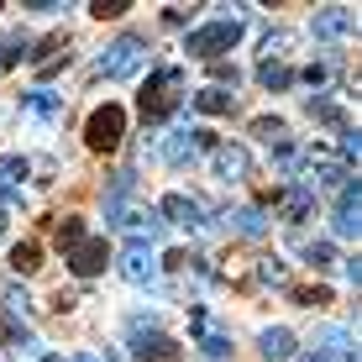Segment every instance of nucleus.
Masks as SVG:
<instances>
[{
  "label": "nucleus",
  "instance_id": "f257e3e1",
  "mask_svg": "<svg viewBox=\"0 0 362 362\" xmlns=\"http://www.w3.org/2000/svg\"><path fill=\"white\" fill-rule=\"evenodd\" d=\"M179 100H184V74L179 69H158L153 79L142 84V95H136V110H142V121H168L173 110H179Z\"/></svg>",
  "mask_w": 362,
  "mask_h": 362
},
{
  "label": "nucleus",
  "instance_id": "f03ea898",
  "mask_svg": "<svg viewBox=\"0 0 362 362\" xmlns=\"http://www.w3.org/2000/svg\"><path fill=\"white\" fill-rule=\"evenodd\" d=\"M142 64H147V37H132V32L116 37V42L100 53V74H105V79H132Z\"/></svg>",
  "mask_w": 362,
  "mask_h": 362
},
{
  "label": "nucleus",
  "instance_id": "7ed1b4c3",
  "mask_svg": "<svg viewBox=\"0 0 362 362\" xmlns=\"http://www.w3.org/2000/svg\"><path fill=\"white\" fill-rule=\"evenodd\" d=\"M242 42V21H210V27H194L184 37V53L189 58H216V53H231Z\"/></svg>",
  "mask_w": 362,
  "mask_h": 362
},
{
  "label": "nucleus",
  "instance_id": "20e7f679",
  "mask_svg": "<svg viewBox=\"0 0 362 362\" xmlns=\"http://www.w3.org/2000/svg\"><path fill=\"white\" fill-rule=\"evenodd\" d=\"M121 136H127V110L121 105H100L90 121H84V142L95 147V153H116Z\"/></svg>",
  "mask_w": 362,
  "mask_h": 362
},
{
  "label": "nucleus",
  "instance_id": "39448f33",
  "mask_svg": "<svg viewBox=\"0 0 362 362\" xmlns=\"http://www.w3.org/2000/svg\"><path fill=\"white\" fill-rule=\"evenodd\" d=\"M132 357H136V362H179L184 346L173 341V336L142 326V320H132Z\"/></svg>",
  "mask_w": 362,
  "mask_h": 362
},
{
  "label": "nucleus",
  "instance_id": "423d86ee",
  "mask_svg": "<svg viewBox=\"0 0 362 362\" xmlns=\"http://www.w3.org/2000/svg\"><path fill=\"white\" fill-rule=\"evenodd\" d=\"M105 263H110L105 236H84L79 247H69V273L74 279H95V273H105Z\"/></svg>",
  "mask_w": 362,
  "mask_h": 362
},
{
  "label": "nucleus",
  "instance_id": "0eeeda50",
  "mask_svg": "<svg viewBox=\"0 0 362 362\" xmlns=\"http://www.w3.org/2000/svg\"><path fill=\"white\" fill-rule=\"evenodd\" d=\"M331 226H336V236H357V226H362V189L352 179L336 189V216H331Z\"/></svg>",
  "mask_w": 362,
  "mask_h": 362
},
{
  "label": "nucleus",
  "instance_id": "6e6552de",
  "mask_svg": "<svg viewBox=\"0 0 362 362\" xmlns=\"http://www.w3.org/2000/svg\"><path fill=\"white\" fill-rule=\"evenodd\" d=\"M121 279L127 284H153L158 279V263H153V252H147V242H127V252H121Z\"/></svg>",
  "mask_w": 362,
  "mask_h": 362
},
{
  "label": "nucleus",
  "instance_id": "1a4fd4ad",
  "mask_svg": "<svg viewBox=\"0 0 362 362\" xmlns=\"http://www.w3.org/2000/svg\"><path fill=\"white\" fill-rule=\"evenodd\" d=\"M210 163H216L221 179H247L252 158H247V147H236V142H216V147H210Z\"/></svg>",
  "mask_w": 362,
  "mask_h": 362
},
{
  "label": "nucleus",
  "instance_id": "9d476101",
  "mask_svg": "<svg viewBox=\"0 0 362 362\" xmlns=\"http://www.w3.org/2000/svg\"><path fill=\"white\" fill-rule=\"evenodd\" d=\"M189 326H194V336H199V346H205V357H226V352H231V336L210 326V315H205L199 305L189 310Z\"/></svg>",
  "mask_w": 362,
  "mask_h": 362
},
{
  "label": "nucleus",
  "instance_id": "9b49d317",
  "mask_svg": "<svg viewBox=\"0 0 362 362\" xmlns=\"http://www.w3.org/2000/svg\"><path fill=\"white\" fill-rule=\"evenodd\" d=\"M158 216H168L173 226H199L205 221V210H199V199H189V194H163V205H158Z\"/></svg>",
  "mask_w": 362,
  "mask_h": 362
},
{
  "label": "nucleus",
  "instance_id": "f8f14e48",
  "mask_svg": "<svg viewBox=\"0 0 362 362\" xmlns=\"http://www.w3.org/2000/svg\"><path fill=\"white\" fill-rule=\"evenodd\" d=\"M279 210H284V221H289V226H299V221L315 210V189H310L305 179H294L289 189H284V205H279Z\"/></svg>",
  "mask_w": 362,
  "mask_h": 362
},
{
  "label": "nucleus",
  "instance_id": "ddd939ff",
  "mask_svg": "<svg viewBox=\"0 0 362 362\" xmlns=\"http://www.w3.org/2000/svg\"><path fill=\"white\" fill-rule=\"evenodd\" d=\"M352 27H357V11H346V6H331L315 16V37H346Z\"/></svg>",
  "mask_w": 362,
  "mask_h": 362
},
{
  "label": "nucleus",
  "instance_id": "4468645a",
  "mask_svg": "<svg viewBox=\"0 0 362 362\" xmlns=\"http://www.w3.org/2000/svg\"><path fill=\"white\" fill-rule=\"evenodd\" d=\"M189 105L199 110V116H231V110H236V95H226V90H216V84H210V90L189 95Z\"/></svg>",
  "mask_w": 362,
  "mask_h": 362
},
{
  "label": "nucleus",
  "instance_id": "2eb2a0df",
  "mask_svg": "<svg viewBox=\"0 0 362 362\" xmlns=\"http://www.w3.org/2000/svg\"><path fill=\"white\" fill-rule=\"evenodd\" d=\"M257 346H263V357H268V362H284V357H294V331L268 326L263 336H257Z\"/></svg>",
  "mask_w": 362,
  "mask_h": 362
},
{
  "label": "nucleus",
  "instance_id": "dca6fc26",
  "mask_svg": "<svg viewBox=\"0 0 362 362\" xmlns=\"http://www.w3.org/2000/svg\"><path fill=\"white\" fill-rule=\"evenodd\" d=\"M257 84H263V90H289V84H294V69L279 64V58H263V64H257Z\"/></svg>",
  "mask_w": 362,
  "mask_h": 362
},
{
  "label": "nucleus",
  "instance_id": "f3484780",
  "mask_svg": "<svg viewBox=\"0 0 362 362\" xmlns=\"http://www.w3.org/2000/svg\"><path fill=\"white\" fill-rule=\"evenodd\" d=\"M11 268H16L21 279L42 268V252H37V242H21V247H11Z\"/></svg>",
  "mask_w": 362,
  "mask_h": 362
},
{
  "label": "nucleus",
  "instance_id": "a211bd4d",
  "mask_svg": "<svg viewBox=\"0 0 362 362\" xmlns=\"http://www.w3.org/2000/svg\"><path fill=\"white\" fill-rule=\"evenodd\" d=\"M252 136H263L268 147H284V136H289V127H284L279 116H257V121H252Z\"/></svg>",
  "mask_w": 362,
  "mask_h": 362
},
{
  "label": "nucleus",
  "instance_id": "6ab92c4d",
  "mask_svg": "<svg viewBox=\"0 0 362 362\" xmlns=\"http://www.w3.org/2000/svg\"><path fill=\"white\" fill-rule=\"evenodd\" d=\"M289 294H294V305H305V310L331 305V289H326V284H299V289H289Z\"/></svg>",
  "mask_w": 362,
  "mask_h": 362
},
{
  "label": "nucleus",
  "instance_id": "aec40b11",
  "mask_svg": "<svg viewBox=\"0 0 362 362\" xmlns=\"http://www.w3.org/2000/svg\"><path fill=\"white\" fill-rule=\"evenodd\" d=\"M84 236H90V231H84L79 216H58V247H64V252H69V247H79Z\"/></svg>",
  "mask_w": 362,
  "mask_h": 362
},
{
  "label": "nucleus",
  "instance_id": "412c9836",
  "mask_svg": "<svg viewBox=\"0 0 362 362\" xmlns=\"http://www.w3.org/2000/svg\"><path fill=\"white\" fill-rule=\"evenodd\" d=\"M27 158H21V153H11V158H0V189H11V184H21V179H27Z\"/></svg>",
  "mask_w": 362,
  "mask_h": 362
},
{
  "label": "nucleus",
  "instance_id": "4be33fe9",
  "mask_svg": "<svg viewBox=\"0 0 362 362\" xmlns=\"http://www.w3.org/2000/svg\"><path fill=\"white\" fill-rule=\"evenodd\" d=\"M58 64H69V42H64V37H53V42L42 47V58H37V74H53Z\"/></svg>",
  "mask_w": 362,
  "mask_h": 362
},
{
  "label": "nucleus",
  "instance_id": "5701e85b",
  "mask_svg": "<svg viewBox=\"0 0 362 362\" xmlns=\"http://www.w3.org/2000/svg\"><path fill=\"white\" fill-rule=\"evenodd\" d=\"M189 153H194V136H189V132H173L168 142H163V158H168V163H184Z\"/></svg>",
  "mask_w": 362,
  "mask_h": 362
},
{
  "label": "nucleus",
  "instance_id": "b1692460",
  "mask_svg": "<svg viewBox=\"0 0 362 362\" xmlns=\"http://www.w3.org/2000/svg\"><path fill=\"white\" fill-rule=\"evenodd\" d=\"M0 341H6V346H32V331L21 326L16 315H6V320H0Z\"/></svg>",
  "mask_w": 362,
  "mask_h": 362
},
{
  "label": "nucleus",
  "instance_id": "393cba45",
  "mask_svg": "<svg viewBox=\"0 0 362 362\" xmlns=\"http://www.w3.org/2000/svg\"><path fill=\"white\" fill-rule=\"evenodd\" d=\"M127 11H132V0H95L90 16L95 21H116V16H127Z\"/></svg>",
  "mask_w": 362,
  "mask_h": 362
},
{
  "label": "nucleus",
  "instance_id": "a878e982",
  "mask_svg": "<svg viewBox=\"0 0 362 362\" xmlns=\"http://www.w3.org/2000/svg\"><path fill=\"white\" fill-rule=\"evenodd\" d=\"M21 58H27V37H6V42H0V69L21 64Z\"/></svg>",
  "mask_w": 362,
  "mask_h": 362
},
{
  "label": "nucleus",
  "instance_id": "bb28decb",
  "mask_svg": "<svg viewBox=\"0 0 362 362\" xmlns=\"http://www.w3.org/2000/svg\"><path fill=\"white\" fill-rule=\"evenodd\" d=\"M236 231H242V236H263V216H257V210H236Z\"/></svg>",
  "mask_w": 362,
  "mask_h": 362
},
{
  "label": "nucleus",
  "instance_id": "cd10ccee",
  "mask_svg": "<svg viewBox=\"0 0 362 362\" xmlns=\"http://www.w3.org/2000/svg\"><path fill=\"white\" fill-rule=\"evenodd\" d=\"M305 257H310L315 268H331V257H336V252H331V242H310V247H305Z\"/></svg>",
  "mask_w": 362,
  "mask_h": 362
},
{
  "label": "nucleus",
  "instance_id": "c85d7f7f",
  "mask_svg": "<svg viewBox=\"0 0 362 362\" xmlns=\"http://www.w3.org/2000/svg\"><path fill=\"white\" fill-rule=\"evenodd\" d=\"M27 305H32V299H27V289H16V284H11V289H6V310H11V315H21Z\"/></svg>",
  "mask_w": 362,
  "mask_h": 362
},
{
  "label": "nucleus",
  "instance_id": "c756f323",
  "mask_svg": "<svg viewBox=\"0 0 362 362\" xmlns=\"http://www.w3.org/2000/svg\"><path fill=\"white\" fill-rule=\"evenodd\" d=\"M221 84H236V69L231 64H216V90H221Z\"/></svg>",
  "mask_w": 362,
  "mask_h": 362
},
{
  "label": "nucleus",
  "instance_id": "7c9ffc66",
  "mask_svg": "<svg viewBox=\"0 0 362 362\" xmlns=\"http://www.w3.org/2000/svg\"><path fill=\"white\" fill-rule=\"evenodd\" d=\"M74 305H79V299H74V294H64V289L53 294V310H58V315H64V310H74Z\"/></svg>",
  "mask_w": 362,
  "mask_h": 362
},
{
  "label": "nucleus",
  "instance_id": "2f4dec72",
  "mask_svg": "<svg viewBox=\"0 0 362 362\" xmlns=\"http://www.w3.org/2000/svg\"><path fill=\"white\" fill-rule=\"evenodd\" d=\"M263 279H268V284H279V279H284V263H279V257H273V263H263Z\"/></svg>",
  "mask_w": 362,
  "mask_h": 362
},
{
  "label": "nucleus",
  "instance_id": "473e14b6",
  "mask_svg": "<svg viewBox=\"0 0 362 362\" xmlns=\"http://www.w3.org/2000/svg\"><path fill=\"white\" fill-rule=\"evenodd\" d=\"M305 362H336V357H326V352H310Z\"/></svg>",
  "mask_w": 362,
  "mask_h": 362
},
{
  "label": "nucleus",
  "instance_id": "72a5a7b5",
  "mask_svg": "<svg viewBox=\"0 0 362 362\" xmlns=\"http://www.w3.org/2000/svg\"><path fill=\"white\" fill-rule=\"evenodd\" d=\"M74 362H110V357H95V352H84V357H74Z\"/></svg>",
  "mask_w": 362,
  "mask_h": 362
},
{
  "label": "nucleus",
  "instance_id": "f704fd0d",
  "mask_svg": "<svg viewBox=\"0 0 362 362\" xmlns=\"http://www.w3.org/2000/svg\"><path fill=\"white\" fill-rule=\"evenodd\" d=\"M6 210H11V205H6V199H0V231H6Z\"/></svg>",
  "mask_w": 362,
  "mask_h": 362
},
{
  "label": "nucleus",
  "instance_id": "c9c22d12",
  "mask_svg": "<svg viewBox=\"0 0 362 362\" xmlns=\"http://www.w3.org/2000/svg\"><path fill=\"white\" fill-rule=\"evenodd\" d=\"M42 362H64V357H42Z\"/></svg>",
  "mask_w": 362,
  "mask_h": 362
}]
</instances>
